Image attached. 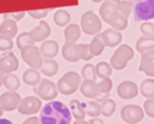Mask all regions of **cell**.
<instances>
[{"label":"cell","instance_id":"obj_1","mask_svg":"<svg viewBox=\"0 0 154 124\" xmlns=\"http://www.w3.org/2000/svg\"><path fill=\"white\" fill-rule=\"evenodd\" d=\"M71 120L69 107L60 101H49L40 109V124H71Z\"/></svg>","mask_w":154,"mask_h":124},{"label":"cell","instance_id":"obj_2","mask_svg":"<svg viewBox=\"0 0 154 124\" xmlns=\"http://www.w3.org/2000/svg\"><path fill=\"white\" fill-rule=\"evenodd\" d=\"M80 84H81V76L73 71H70V72H66L59 80L56 87H57V91L61 94L70 96V94L75 93L79 89Z\"/></svg>","mask_w":154,"mask_h":124},{"label":"cell","instance_id":"obj_3","mask_svg":"<svg viewBox=\"0 0 154 124\" xmlns=\"http://www.w3.org/2000/svg\"><path fill=\"white\" fill-rule=\"evenodd\" d=\"M134 56V50L132 49L131 46L128 45H121L116 52L112 55V59H111V67L117 70V71H121V70H124L127 67L128 62L133 59Z\"/></svg>","mask_w":154,"mask_h":124},{"label":"cell","instance_id":"obj_4","mask_svg":"<svg viewBox=\"0 0 154 124\" xmlns=\"http://www.w3.org/2000/svg\"><path fill=\"white\" fill-rule=\"evenodd\" d=\"M81 30L86 35H97L102 30L101 19L93 11H86L81 17Z\"/></svg>","mask_w":154,"mask_h":124},{"label":"cell","instance_id":"obj_5","mask_svg":"<svg viewBox=\"0 0 154 124\" xmlns=\"http://www.w3.org/2000/svg\"><path fill=\"white\" fill-rule=\"evenodd\" d=\"M134 21L152 20L154 16V0H137L133 6Z\"/></svg>","mask_w":154,"mask_h":124},{"label":"cell","instance_id":"obj_6","mask_svg":"<svg viewBox=\"0 0 154 124\" xmlns=\"http://www.w3.org/2000/svg\"><path fill=\"white\" fill-rule=\"evenodd\" d=\"M34 93L35 96H37L40 99H45V101H52L57 97L59 91L54 82H51L50 80H42L40 81L37 86L34 87Z\"/></svg>","mask_w":154,"mask_h":124},{"label":"cell","instance_id":"obj_7","mask_svg":"<svg viewBox=\"0 0 154 124\" xmlns=\"http://www.w3.org/2000/svg\"><path fill=\"white\" fill-rule=\"evenodd\" d=\"M21 57H23L24 62L30 66V68L40 70L44 59L40 53L38 47H36L35 45H30V46L24 47V49H21Z\"/></svg>","mask_w":154,"mask_h":124},{"label":"cell","instance_id":"obj_8","mask_svg":"<svg viewBox=\"0 0 154 124\" xmlns=\"http://www.w3.org/2000/svg\"><path fill=\"white\" fill-rule=\"evenodd\" d=\"M121 117L128 124H137L143 120L144 112H143V108H140L139 106H136V104H127V106H124L122 108Z\"/></svg>","mask_w":154,"mask_h":124},{"label":"cell","instance_id":"obj_9","mask_svg":"<svg viewBox=\"0 0 154 124\" xmlns=\"http://www.w3.org/2000/svg\"><path fill=\"white\" fill-rule=\"evenodd\" d=\"M41 107H42L41 99L37 96L35 97L30 96L20 101V103L17 106V110L20 114H24V116H31V114H36L41 109Z\"/></svg>","mask_w":154,"mask_h":124},{"label":"cell","instance_id":"obj_10","mask_svg":"<svg viewBox=\"0 0 154 124\" xmlns=\"http://www.w3.org/2000/svg\"><path fill=\"white\" fill-rule=\"evenodd\" d=\"M20 101H21V97L17 92L9 91L0 96V106H2V108L4 110L11 112V110L17 109V106H19V103H20Z\"/></svg>","mask_w":154,"mask_h":124},{"label":"cell","instance_id":"obj_11","mask_svg":"<svg viewBox=\"0 0 154 124\" xmlns=\"http://www.w3.org/2000/svg\"><path fill=\"white\" fill-rule=\"evenodd\" d=\"M139 92L138 86L132 81H123L117 87V94L122 99H133Z\"/></svg>","mask_w":154,"mask_h":124},{"label":"cell","instance_id":"obj_12","mask_svg":"<svg viewBox=\"0 0 154 124\" xmlns=\"http://www.w3.org/2000/svg\"><path fill=\"white\" fill-rule=\"evenodd\" d=\"M19 67V61L13 52H8L0 57V72L3 74L13 73Z\"/></svg>","mask_w":154,"mask_h":124},{"label":"cell","instance_id":"obj_13","mask_svg":"<svg viewBox=\"0 0 154 124\" xmlns=\"http://www.w3.org/2000/svg\"><path fill=\"white\" fill-rule=\"evenodd\" d=\"M29 34H30L34 42H41V41L46 40L47 37L51 35V27L45 20H41L40 23H38L37 27L32 29Z\"/></svg>","mask_w":154,"mask_h":124},{"label":"cell","instance_id":"obj_14","mask_svg":"<svg viewBox=\"0 0 154 124\" xmlns=\"http://www.w3.org/2000/svg\"><path fill=\"white\" fill-rule=\"evenodd\" d=\"M100 37H101L103 45L107 47H116L122 41L121 31H116V30H112V29H108V30H104L103 32H101Z\"/></svg>","mask_w":154,"mask_h":124},{"label":"cell","instance_id":"obj_15","mask_svg":"<svg viewBox=\"0 0 154 124\" xmlns=\"http://www.w3.org/2000/svg\"><path fill=\"white\" fill-rule=\"evenodd\" d=\"M142 55V59H140V65H139V71L146 73L147 76L152 77L154 74V66H153V62H154V50H150V51H147V52H143L140 53Z\"/></svg>","mask_w":154,"mask_h":124},{"label":"cell","instance_id":"obj_16","mask_svg":"<svg viewBox=\"0 0 154 124\" xmlns=\"http://www.w3.org/2000/svg\"><path fill=\"white\" fill-rule=\"evenodd\" d=\"M80 91H81V93L83 94L86 98H90V99H96V98H98L101 96L96 81L85 80L80 84Z\"/></svg>","mask_w":154,"mask_h":124},{"label":"cell","instance_id":"obj_17","mask_svg":"<svg viewBox=\"0 0 154 124\" xmlns=\"http://www.w3.org/2000/svg\"><path fill=\"white\" fill-rule=\"evenodd\" d=\"M62 57L69 62L80 61V50L76 42H67L62 46Z\"/></svg>","mask_w":154,"mask_h":124},{"label":"cell","instance_id":"obj_18","mask_svg":"<svg viewBox=\"0 0 154 124\" xmlns=\"http://www.w3.org/2000/svg\"><path fill=\"white\" fill-rule=\"evenodd\" d=\"M119 0H103V3L100 8V15L102 17V20L107 23L109 16L117 11Z\"/></svg>","mask_w":154,"mask_h":124},{"label":"cell","instance_id":"obj_19","mask_svg":"<svg viewBox=\"0 0 154 124\" xmlns=\"http://www.w3.org/2000/svg\"><path fill=\"white\" fill-rule=\"evenodd\" d=\"M40 53L45 59H54L59 53V44L54 40H47L40 46Z\"/></svg>","mask_w":154,"mask_h":124},{"label":"cell","instance_id":"obj_20","mask_svg":"<svg viewBox=\"0 0 154 124\" xmlns=\"http://www.w3.org/2000/svg\"><path fill=\"white\" fill-rule=\"evenodd\" d=\"M107 24L112 26V30L122 31V30H126V27L128 26V20H127V17H124L118 11H116L109 16Z\"/></svg>","mask_w":154,"mask_h":124},{"label":"cell","instance_id":"obj_21","mask_svg":"<svg viewBox=\"0 0 154 124\" xmlns=\"http://www.w3.org/2000/svg\"><path fill=\"white\" fill-rule=\"evenodd\" d=\"M16 34H17L16 21L10 17L5 19V20L2 23V25H0V35L6 36L9 39H13V37L16 36Z\"/></svg>","mask_w":154,"mask_h":124},{"label":"cell","instance_id":"obj_22","mask_svg":"<svg viewBox=\"0 0 154 124\" xmlns=\"http://www.w3.org/2000/svg\"><path fill=\"white\" fill-rule=\"evenodd\" d=\"M59 72V63L52 59H45L42 60V65L40 67V73L45 74L46 77H52Z\"/></svg>","mask_w":154,"mask_h":124},{"label":"cell","instance_id":"obj_23","mask_svg":"<svg viewBox=\"0 0 154 124\" xmlns=\"http://www.w3.org/2000/svg\"><path fill=\"white\" fill-rule=\"evenodd\" d=\"M85 104L86 103H81L79 99H72L69 104V109L71 112V116H73L77 120L85 119L86 113H85Z\"/></svg>","mask_w":154,"mask_h":124},{"label":"cell","instance_id":"obj_24","mask_svg":"<svg viewBox=\"0 0 154 124\" xmlns=\"http://www.w3.org/2000/svg\"><path fill=\"white\" fill-rule=\"evenodd\" d=\"M23 81L27 84V86H37L41 81V74L35 68H29L23 73Z\"/></svg>","mask_w":154,"mask_h":124},{"label":"cell","instance_id":"obj_25","mask_svg":"<svg viewBox=\"0 0 154 124\" xmlns=\"http://www.w3.org/2000/svg\"><path fill=\"white\" fill-rule=\"evenodd\" d=\"M81 36V27L77 24H70L65 29V39L67 42H76Z\"/></svg>","mask_w":154,"mask_h":124},{"label":"cell","instance_id":"obj_26","mask_svg":"<svg viewBox=\"0 0 154 124\" xmlns=\"http://www.w3.org/2000/svg\"><path fill=\"white\" fill-rule=\"evenodd\" d=\"M3 86H5V88L9 91L16 92L20 87V80L13 73H6L3 77Z\"/></svg>","mask_w":154,"mask_h":124},{"label":"cell","instance_id":"obj_27","mask_svg":"<svg viewBox=\"0 0 154 124\" xmlns=\"http://www.w3.org/2000/svg\"><path fill=\"white\" fill-rule=\"evenodd\" d=\"M104 47H106V46L103 45V42H102V40H101L100 34L94 35V37L92 39L91 44L88 45V49H90V52L92 53V56H100V55L103 52Z\"/></svg>","mask_w":154,"mask_h":124},{"label":"cell","instance_id":"obj_28","mask_svg":"<svg viewBox=\"0 0 154 124\" xmlns=\"http://www.w3.org/2000/svg\"><path fill=\"white\" fill-rule=\"evenodd\" d=\"M71 21V15L69 11L63 10V9H60V10H57L54 15V23L57 25V26H66Z\"/></svg>","mask_w":154,"mask_h":124},{"label":"cell","instance_id":"obj_29","mask_svg":"<svg viewBox=\"0 0 154 124\" xmlns=\"http://www.w3.org/2000/svg\"><path fill=\"white\" fill-rule=\"evenodd\" d=\"M153 45H154L153 39H150V37H146V36H142L140 39H138V41L136 44V50L139 53H143V52L154 50Z\"/></svg>","mask_w":154,"mask_h":124},{"label":"cell","instance_id":"obj_30","mask_svg":"<svg viewBox=\"0 0 154 124\" xmlns=\"http://www.w3.org/2000/svg\"><path fill=\"white\" fill-rule=\"evenodd\" d=\"M139 91H140L143 97L153 98V96H154V81H153V78L144 80L139 87Z\"/></svg>","mask_w":154,"mask_h":124},{"label":"cell","instance_id":"obj_31","mask_svg":"<svg viewBox=\"0 0 154 124\" xmlns=\"http://www.w3.org/2000/svg\"><path fill=\"white\" fill-rule=\"evenodd\" d=\"M85 113L87 116L92 117V118H96L101 116V104L96 101H90L85 104Z\"/></svg>","mask_w":154,"mask_h":124},{"label":"cell","instance_id":"obj_32","mask_svg":"<svg viewBox=\"0 0 154 124\" xmlns=\"http://www.w3.org/2000/svg\"><path fill=\"white\" fill-rule=\"evenodd\" d=\"M94 72H96V76L100 77V78L109 77V76L112 74V67H111V65L107 63V62H100V63L96 65Z\"/></svg>","mask_w":154,"mask_h":124},{"label":"cell","instance_id":"obj_33","mask_svg":"<svg viewBox=\"0 0 154 124\" xmlns=\"http://www.w3.org/2000/svg\"><path fill=\"white\" fill-rule=\"evenodd\" d=\"M116 110V102L113 99L106 98L104 101L101 102V114L104 117H111Z\"/></svg>","mask_w":154,"mask_h":124},{"label":"cell","instance_id":"obj_34","mask_svg":"<svg viewBox=\"0 0 154 124\" xmlns=\"http://www.w3.org/2000/svg\"><path fill=\"white\" fill-rule=\"evenodd\" d=\"M133 2L132 0H119V3H118V8H117V11L123 15L124 17H127L131 15V13L133 11Z\"/></svg>","mask_w":154,"mask_h":124},{"label":"cell","instance_id":"obj_35","mask_svg":"<svg viewBox=\"0 0 154 124\" xmlns=\"http://www.w3.org/2000/svg\"><path fill=\"white\" fill-rule=\"evenodd\" d=\"M34 44L35 42L31 39V36H30V34H29V32H23V34H20L16 37V45L19 47V50L24 49V47H26V46L34 45Z\"/></svg>","mask_w":154,"mask_h":124},{"label":"cell","instance_id":"obj_36","mask_svg":"<svg viewBox=\"0 0 154 124\" xmlns=\"http://www.w3.org/2000/svg\"><path fill=\"white\" fill-rule=\"evenodd\" d=\"M81 76L83 80H90V81H94L96 80V72H94V66L91 65V63H87L85 65L82 67V71H81Z\"/></svg>","mask_w":154,"mask_h":124},{"label":"cell","instance_id":"obj_37","mask_svg":"<svg viewBox=\"0 0 154 124\" xmlns=\"http://www.w3.org/2000/svg\"><path fill=\"white\" fill-rule=\"evenodd\" d=\"M112 86H113V83L109 77H104L101 80V82L97 83V87H98V91L101 94H109Z\"/></svg>","mask_w":154,"mask_h":124},{"label":"cell","instance_id":"obj_38","mask_svg":"<svg viewBox=\"0 0 154 124\" xmlns=\"http://www.w3.org/2000/svg\"><path fill=\"white\" fill-rule=\"evenodd\" d=\"M13 47H14V42L11 39L0 35V51H3V52L10 51V50H13Z\"/></svg>","mask_w":154,"mask_h":124},{"label":"cell","instance_id":"obj_39","mask_svg":"<svg viewBox=\"0 0 154 124\" xmlns=\"http://www.w3.org/2000/svg\"><path fill=\"white\" fill-rule=\"evenodd\" d=\"M140 32L143 34V36L153 39V36H154V26H153V24L149 23V21L143 23L140 25Z\"/></svg>","mask_w":154,"mask_h":124},{"label":"cell","instance_id":"obj_40","mask_svg":"<svg viewBox=\"0 0 154 124\" xmlns=\"http://www.w3.org/2000/svg\"><path fill=\"white\" fill-rule=\"evenodd\" d=\"M79 50H80V60H85V61H90L92 59V53L90 52L88 45L87 44H81L79 45Z\"/></svg>","mask_w":154,"mask_h":124},{"label":"cell","instance_id":"obj_41","mask_svg":"<svg viewBox=\"0 0 154 124\" xmlns=\"http://www.w3.org/2000/svg\"><path fill=\"white\" fill-rule=\"evenodd\" d=\"M49 11L50 10H47V9H41V10H29L27 14L34 19H44L47 16Z\"/></svg>","mask_w":154,"mask_h":124},{"label":"cell","instance_id":"obj_42","mask_svg":"<svg viewBox=\"0 0 154 124\" xmlns=\"http://www.w3.org/2000/svg\"><path fill=\"white\" fill-rule=\"evenodd\" d=\"M143 112L149 116L150 118H153L154 116V110H153V98H147V101L144 102V106H143Z\"/></svg>","mask_w":154,"mask_h":124},{"label":"cell","instance_id":"obj_43","mask_svg":"<svg viewBox=\"0 0 154 124\" xmlns=\"http://www.w3.org/2000/svg\"><path fill=\"white\" fill-rule=\"evenodd\" d=\"M25 15V11H19V13H8V14H4V19H8V17H13V20H15L16 23L19 20H21Z\"/></svg>","mask_w":154,"mask_h":124},{"label":"cell","instance_id":"obj_44","mask_svg":"<svg viewBox=\"0 0 154 124\" xmlns=\"http://www.w3.org/2000/svg\"><path fill=\"white\" fill-rule=\"evenodd\" d=\"M23 124H40V122H38L37 117H30L29 119H26Z\"/></svg>","mask_w":154,"mask_h":124},{"label":"cell","instance_id":"obj_45","mask_svg":"<svg viewBox=\"0 0 154 124\" xmlns=\"http://www.w3.org/2000/svg\"><path fill=\"white\" fill-rule=\"evenodd\" d=\"M88 123H90V124H104V123H103V120H102V119H98L97 117L93 118V119H91Z\"/></svg>","mask_w":154,"mask_h":124},{"label":"cell","instance_id":"obj_46","mask_svg":"<svg viewBox=\"0 0 154 124\" xmlns=\"http://www.w3.org/2000/svg\"><path fill=\"white\" fill-rule=\"evenodd\" d=\"M0 124H14L13 122H10V120H9V119H0Z\"/></svg>","mask_w":154,"mask_h":124},{"label":"cell","instance_id":"obj_47","mask_svg":"<svg viewBox=\"0 0 154 124\" xmlns=\"http://www.w3.org/2000/svg\"><path fill=\"white\" fill-rule=\"evenodd\" d=\"M73 124H90V123L86 122V120H83V119H81V120H76Z\"/></svg>","mask_w":154,"mask_h":124},{"label":"cell","instance_id":"obj_48","mask_svg":"<svg viewBox=\"0 0 154 124\" xmlns=\"http://www.w3.org/2000/svg\"><path fill=\"white\" fill-rule=\"evenodd\" d=\"M3 77H4V74L0 72V86H3Z\"/></svg>","mask_w":154,"mask_h":124},{"label":"cell","instance_id":"obj_49","mask_svg":"<svg viewBox=\"0 0 154 124\" xmlns=\"http://www.w3.org/2000/svg\"><path fill=\"white\" fill-rule=\"evenodd\" d=\"M3 113H4V109L2 108V106H0V117H2V116H3Z\"/></svg>","mask_w":154,"mask_h":124},{"label":"cell","instance_id":"obj_50","mask_svg":"<svg viewBox=\"0 0 154 124\" xmlns=\"http://www.w3.org/2000/svg\"><path fill=\"white\" fill-rule=\"evenodd\" d=\"M91 2H93V3H101V2H103V0H91Z\"/></svg>","mask_w":154,"mask_h":124}]
</instances>
